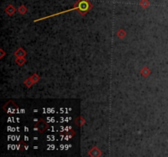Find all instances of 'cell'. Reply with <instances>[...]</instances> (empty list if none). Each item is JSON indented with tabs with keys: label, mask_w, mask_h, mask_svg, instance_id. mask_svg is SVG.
I'll return each instance as SVG.
<instances>
[{
	"label": "cell",
	"mask_w": 168,
	"mask_h": 157,
	"mask_svg": "<svg viewBox=\"0 0 168 157\" xmlns=\"http://www.w3.org/2000/svg\"><path fill=\"white\" fill-rule=\"evenodd\" d=\"M92 8H93V5L91 4V3L89 1V0H77L71 9H69V10H67V11H63V12L56 13V14H53V15L49 16V17H45L37 19V20H35V22H36V21H42L44 20V19H46V18H49V17H55V16L61 15V14H63V13H68V12H71V11H74V10L77 11L78 13H80L81 16H86V14H87V13H88L92 9Z\"/></svg>",
	"instance_id": "1"
},
{
	"label": "cell",
	"mask_w": 168,
	"mask_h": 157,
	"mask_svg": "<svg viewBox=\"0 0 168 157\" xmlns=\"http://www.w3.org/2000/svg\"><path fill=\"white\" fill-rule=\"evenodd\" d=\"M48 123H46L43 119H39V120L35 122V126H34V129L35 131H38V132L41 133H43L44 132H45V130L48 129Z\"/></svg>",
	"instance_id": "2"
},
{
	"label": "cell",
	"mask_w": 168,
	"mask_h": 157,
	"mask_svg": "<svg viewBox=\"0 0 168 157\" xmlns=\"http://www.w3.org/2000/svg\"><path fill=\"white\" fill-rule=\"evenodd\" d=\"M89 155L93 157H98L102 155V151L98 149L97 147H94L92 149L89 151Z\"/></svg>",
	"instance_id": "3"
},
{
	"label": "cell",
	"mask_w": 168,
	"mask_h": 157,
	"mask_svg": "<svg viewBox=\"0 0 168 157\" xmlns=\"http://www.w3.org/2000/svg\"><path fill=\"white\" fill-rule=\"evenodd\" d=\"M14 55L17 57V58H24L25 55H26V52L23 47H19L17 48V50H16L15 52H14Z\"/></svg>",
	"instance_id": "4"
},
{
	"label": "cell",
	"mask_w": 168,
	"mask_h": 157,
	"mask_svg": "<svg viewBox=\"0 0 168 157\" xmlns=\"http://www.w3.org/2000/svg\"><path fill=\"white\" fill-rule=\"evenodd\" d=\"M17 12V9L15 8V7L13 5H8L7 8H5V13L8 14V16H13Z\"/></svg>",
	"instance_id": "5"
},
{
	"label": "cell",
	"mask_w": 168,
	"mask_h": 157,
	"mask_svg": "<svg viewBox=\"0 0 168 157\" xmlns=\"http://www.w3.org/2000/svg\"><path fill=\"white\" fill-rule=\"evenodd\" d=\"M60 134L62 135V136H63L65 138H67V139H69V138L72 137L75 134V133L73 129H71L69 130V131H66V132L61 133Z\"/></svg>",
	"instance_id": "6"
},
{
	"label": "cell",
	"mask_w": 168,
	"mask_h": 157,
	"mask_svg": "<svg viewBox=\"0 0 168 157\" xmlns=\"http://www.w3.org/2000/svg\"><path fill=\"white\" fill-rule=\"evenodd\" d=\"M140 74H141V75L143 76V77L147 78V77H148L149 75H150L151 70H149V69H148V68L147 67V66H144V67L142 68V69H141Z\"/></svg>",
	"instance_id": "7"
},
{
	"label": "cell",
	"mask_w": 168,
	"mask_h": 157,
	"mask_svg": "<svg viewBox=\"0 0 168 157\" xmlns=\"http://www.w3.org/2000/svg\"><path fill=\"white\" fill-rule=\"evenodd\" d=\"M75 125H78V126H80V127H82L83 125L86 124V120L82 117V116H78L75 120Z\"/></svg>",
	"instance_id": "8"
},
{
	"label": "cell",
	"mask_w": 168,
	"mask_h": 157,
	"mask_svg": "<svg viewBox=\"0 0 168 157\" xmlns=\"http://www.w3.org/2000/svg\"><path fill=\"white\" fill-rule=\"evenodd\" d=\"M23 84H25V87H27L28 88H30V87H32L33 84H34L35 83H34V81L31 80V78L30 77V78H27V79H26V80H25L24 82H23Z\"/></svg>",
	"instance_id": "9"
},
{
	"label": "cell",
	"mask_w": 168,
	"mask_h": 157,
	"mask_svg": "<svg viewBox=\"0 0 168 157\" xmlns=\"http://www.w3.org/2000/svg\"><path fill=\"white\" fill-rule=\"evenodd\" d=\"M116 35H117L120 39H124V38L126 36V32H125L124 30H122V29H120V30L117 31V33H116Z\"/></svg>",
	"instance_id": "10"
},
{
	"label": "cell",
	"mask_w": 168,
	"mask_h": 157,
	"mask_svg": "<svg viewBox=\"0 0 168 157\" xmlns=\"http://www.w3.org/2000/svg\"><path fill=\"white\" fill-rule=\"evenodd\" d=\"M25 62H26V61H25V58H17L16 59V63H17L18 65H20V66L24 65L25 63Z\"/></svg>",
	"instance_id": "11"
},
{
	"label": "cell",
	"mask_w": 168,
	"mask_h": 157,
	"mask_svg": "<svg viewBox=\"0 0 168 157\" xmlns=\"http://www.w3.org/2000/svg\"><path fill=\"white\" fill-rule=\"evenodd\" d=\"M139 5L143 8H147L148 6L150 5V3H149L148 0H141L140 3H139Z\"/></svg>",
	"instance_id": "12"
},
{
	"label": "cell",
	"mask_w": 168,
	"mask_h": 157,
	"mask_svg": "<svg viewBox=\"0 0 168 157\" xmlns=\"http://www.w3.org/2000/svg\"><path fill=\"white\" fill-rule=\"evenodd\" d=\"M30 78H31V80L34 81V83H35V84H36V83L39 82V81H40V77L39 76V75H38L37 73H35V74H33V75L30 76Z\"/></svg>",
	"instance_id": "13"
},
{
	"label": "cell",
	"mask_w": 168,
	"mask_h": 157,
	"mask_svg": "<svg viewBox=\"0 0 168 157\" xmlns=\"http://www.w3.org/2000/svg\"><path fill=\"white\" fill-rule=\"evenodd\" d=\"M18 12H19V13L21 14V15H25V13H27V8H25L24 5H21L20 8H18Z\"/></svg>",
	"instance_id": "14"
}]
</instances>
